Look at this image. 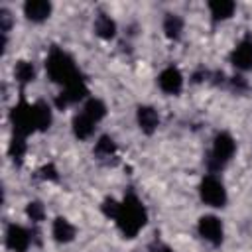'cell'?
<instances>
[{"mask_svg": "<svg viewBox=\"0 0 252 252\" xmlns=\"http://www.w3.org/2000/svg\"><path fill=\"white\" fill-rule=\"evenodd\" d=\"M93 132H94V122L83 110L79 114H75V118H73V134L79 140H87V138L93 136Z\"/></svg>", "mask_w": 252, "mask_h": 252, "instance_id": "9a60e30c", "label": "cell"}, {"mask_svg": "<svg viewBox=\"0 0 252 252\" xmlns=\"http://www.w3.org/2000/svg\"><path fill=\"white\" fill-rule=\"evenodd\" d=\"M118 201H114V199H104V203H102V213L108 217V219H114L116 217V213H118Z\"/></svg>", "mask_w": 252, "mask_h": 252, "instance_id": "cb8c5ba5", "label": "cell"}, {"mask_svg": "<svg viewBox=\"0 0 252 252\" xmlns=\"http://www.w3.org/2000/svg\"><path fill=\"white\" fill-rule=\"evenodd\" d=\"M114 152H116V144H114V140H112L110 136H100V138L96 140V144H94V154H96L98 158H110V156H114Z\"/></svg>", "mask_w": 252, "mask_h": 252, "instance_id": "44dd1931", "label": "cell"}, {"mask_svg": "<svg viewBox=\"0 0 252 252\" xmlns=\"http://www.w3.org/2000/svg\"><path fill=\"white\" fill-rule=\"evenodd\" d=\"M51 234H53V238L57 240V242H61V244H67V242H71V240H75V234H77V230H75V226L65 219V217H57L55 220H53V226H51Z\"/></svg>", "mask_w": 252, "mask_h": 252, "instance_id": "4fadbf2b", "label": "cell"}, {"mask_svg": "<svg viewBox=\"0 0 252 252\" xmlns=\"http://www.w3.org/2000/svg\"><path fill=\"white\" fill-rule=\"evenodd\" d=\"M10 26H12V16H10V12H8V10H0V30H2L4 35H6V32L10 30Z\"/></svg>", "mask_w": 252, "mask_h": 252, "instance_id": "d4e9b609", "label": "cell"}, {"mask_svg": "<svg viewBox=\"0 0 252 252\" xmlns=\"http://www.w3.org/2000/svg\"><path fill=\"white\" fill-rule=\"evenodd\" d=\"M148 252H173V250H171L167 244H163V242H154Z\"/></svg>", "mask_w": 252, "mask_h": 252, "instance_id": "4316f807", "label": "cell"}, {"mask_svg": "<svg viewBox=\"0 0 252 252\" xmlns=\"http://www.w3.org/2000/svg\"><path fill=\"white\" fill-rule=\"evenodd\" d=\"M234 10H236V4L230 0H211L209 2V12H211L215 22L228 20L234 14Z\"/></svg>", "mask_w": 252, "mask_h": 252, "instance_id": "5bb4252c", "label": "cell"}, {"mask_svg": "<svg viewBox=\"0 0 252 252\" xmlns=\"http://www.w3.org/2000/svg\"><path fill=\"white\" fill-rule=\"evenodd\" d=\"M230 63L238 71H250L252 69V37H244L236 43V47L230 53Z\"/></svg>", "mask_w": 252, "mask_h": 252, "instance_id": "30bf717a", "label": "cell"}, {"mask_svg": "<svg viewBox=\"0 0 252 252\" xmlns=\"http://www.w3.org/2000/svg\"><path fill=\"white\" fill-rule=\"evenodd\" d=\"M158 85L165 94H179L183 89V75L177 67L169 65L158 75Z\"/></svg>", "mask_w": 252, "mask_h": 252, "instance_id": "9c48e42d", "label": "cell"}, {"mask_svg": "<svg viewBox=\"0 0 252 252\" xmlns=\"http://www.w3.org/2000/svg\"><path fill=\"white\" fill-rule=\"evenodd\" d=\"M163 32L169 39H179L183 32V20L177 14H165L163 18Z\"/></svg>", "mask_w": 252, "mask_h": 252, "instance_id": "d6986e66", "label": "cell"}, {"mask_svg": "<svg viewBox=\"0 0 252 252\" xmlns=\"http://www.w3.org/2000/svg\"><path fill=\"white\" fill-rule=\"evenodd\" d=\"M14 79L20 83V85H28L35 79V69L30 61H18L16 67H14Z\"/></svg>", "mask_w": 252, "mask_h": 252, "instance_id": "ffe728a7", "label": "cell"}, {"mask_svg": "<svg viewBox=\"0 0 252 252\" xmlns=\"http://www.w3.org/2000/svg\"><path fill=\"white\" fill-rule=\"evenodd\" d=\"M230 85H232L234 89H246V83L242 81V77H232V79H230Z\"/></svg>", "mask_w": 252, "mask_h": 252, "instance_id": "83f0119b", "label": "cell"}, {"mask_svg": "<svg viewBox=\"0 0 252 252\" xmlns=\"http://www.w3.org/2000/svg\"><path fill=\"white\" fill-rule=\"evenodd\" d=\"M83 112L96 124L106 116V106L100 98H87L85 104H83Z\"/></svg>", "mask_w": 252, "mask_h": 252, "instance_id": "ac0fdd59", "label": "cell"}, {"mask_svg": "<svg viewBox=\"0 0 252 252\" xmlns=\"http://www.w3.org/2000/svg\"><path fill=\"white\" fill-rule=\"evenodd\" d=\"M199 197L205 205L209 207H215V209H220L226 205V189L222 185V181L215 175V173H209L201 179V185H199Z\"/></svg>", "mask_w": 252, "mask_h": 252, "instance_id": "5b68a950", "label": "cell"}, {"mask_svg": "<svg viewBox=\"0 0 252 252\" xmlns=\"http://www.w3.org/2000/svg\"><path fill=\"white\" fill-rule=\"evenodd\" d=\"M45 71L49 75V79L53 83H59L63 87L83 79V75L79 73L75 61L71 59V55H67L63 49L59 47H53L45 59Z\"/></svg>", "mask_w": 252, "mask_h": 252, "instance_id": "7a4b0ae2", "label": "cell"}, {"mask_svg": "<svg viewBox=\"0 0 252 252\" xmlns=\"http://www.w3.org/2000/svg\"><path fill=\"white\" fill-rule=\"evenodd\" d=\"M8 154L14 161H22L24 154H26V138L24 136H12V142H10V148H8Z\"/></svg>", "mask_w": 252, "mask_h": 252, "instance_id": "7402d4cb", "label": "cell"}, {"mask_svg": "<svg viewBox=\"0 0 252 252\" xmlns=\"http://www.w3.org/2000/svg\"><path fill=\"white\" fill-rule=\"evenodd\" d=\"M236 152V142L228 132H219L213 140V148L211 154L207 158V167L211 173H217L219 169H222L234 156Z\"/></svg>", "mask_w": 252, "mask_h": 252, "instance_id": "3957f363", "label": "cell"}, {"mask_svg": "<svg viewBox=\"0 0 252 252\" xmlns=\"http://www.w3.org/2000/svg\"><path fill=\"white\" fill-rule=\"evenodd\" d=\"M24 14L30 22H43L51 16V2H47V0H28L24 4Z\"/></svg>", "mask_w": 252, "mask_h": 252, "instance_id": "8fae6325", "label": "cell"}, {"mask_svg": "<svg viewBox=\"0 0 252 252\" xmlns=\"http://www.w3.org/2000/svg\"><path fill=\"white\" fill-rule=\"evenodd\" d=\"M87 94H89L87 83H85V79H79V81H75V83L63 87V91H61V93L57 94V98H55V106H57L59 110H63V108H67V106H71V104H75V102L85 100Z\"/></svg>", "mask_w": 252, "mask_h": 252, "instance_id": "8992f818", "label": "cell"}, {"mask_svg": "<svg viewBox=\"0 0 252 252\" xmlns=\"http://www.w3.org/2000/svg\"><path fill=\"white\" fill-rule=\"evenodd\" d=\"M30 244H32V236L22 224H16V222L8 224V228H6V246L12 252H28Z\"/></svg>", "mask_w": 252, "mask_h": 252, "instance_id": "ba28073f", "label": "cell"}, {"mask_svg": "<svg viewBox=\"0 0 252 252\" xmlns=\"http://www.w3.org/2000/svg\"><path fill=\"white\" fill-rule=\"evenodd\" d=\"M10 122H12V128H14V134H16V136L28 138L32 132L37 130L33 104H30L28 100L22 98V100L12 108V112H10Z\"/></svg>", "mask_w": 252, "mask_h": 252, "instance_id": "277c9868", "label": "cell"}, {"mask_svg": "<svg viewBox=\"0 0 252 252\" xmlns=\"http://www.w3.org/2000/svg\"><path fill=\"white\" fill-rule=\"evenodd\" d=\"M33 110H35V124H37V130H47L53 122V112H51V106L45 102V100H37L33 102Z\"/></svg>", "mask_w": 252, "mask_h": 252, "instance_id": "e0dca14e", "label": "cell"}, {"mask_svg": "<svg viewBox=\"0 0 252 252\" xmlns=\"http://www.w3.org/2000/svg\"><path fill=\"white\" fill-rule=\"evenodd\" d=\"M26 215H28L33 222H41V220L45 219V209H43V205H41L39 201H32V203H28V207H26Z\"/></svg>", "mask_w": 252, "mask_h": 252, "instance_id": "603a6c76", "label": "cell"}, {"mask_svg": "<svg viewBox=\"0 0 252 252\" xmlns=\"http://www.w3.org/2000/svg\"><path fill=\"white\" fill-rule=\"evenodd\" d=\"M114 220H116V226L120 228V232L124 234V238H134L148 222V213H146L144 203L134 193H128L120 201Z\"/></svg>", "mask_w": 252, "mask_h": 252, "instance_id": "6da1fadb", "label": "cell"}, {"mask_svg": "<svg viewBox=\"0 0 252 252\" xmlns=\"http://www.w3.org/2000/svg\"><path fill=\"white\" fill-rule=\"evenodd\" d=\"M197 230H199V234H201L207 242H211L213 246H219V244L222 242V238H224L222 222H220V219H217L215 215H205V217H201L199 222H197Z\"/></svg>", "mask_w": 252, "mask_h": 252, "instance_id": "52a82bcc", "label": "cell"}, {"mask_svg": "<svg viewBox=\"0 0 252 252\" xmlns=\"http://www.w3.org/2000/svg\"><path fill=\"white\" fill-rule=\"evenodd\" d=\"M94 32L102 39H112L116 35V22L106 14H98L94 20Z\"/></svg>", "mask_w": 252, "mask_h": 252, "instance_id": "2e32d148", "label": "cell"}, {"mask_svg": "<svg viewBox=\"0 0 252 252\" xmlns=\"http://www.w3.org/2000/svg\"><path fill=\"white\" fill-rule=\"evenodd\" d=\"M41 177H43V179H53V181H55V179H57V171H55V167H53L51 163H49V165H43V167H41Z\"/></svg>", "mask_w": 252, "mask_h": 252, "instance_id": "484cf974", "label": "cell"}, {"mask_svg": "<svg viewBox=\"0 0 252 252\" xmlns=\"http://www.w3.org/2000/svg\"><path fill=\"white\" fill-rule=\"evenodd\" d=\"M136 118H138L140 130L144 134H154L159 126V116L152 106H140L138 112H136Z\"/></svg>", "mask_w": 252, "mask_h": 252, "instance_id": "7c38bea8", "label": "cell"}]
</instances>
